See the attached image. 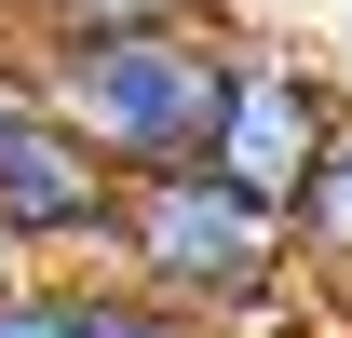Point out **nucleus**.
<instances>
[{
    "label": "nucleus",
    "mask_w": 352,
    "mask_h": 338,
    "mask_svg": "<svg viewBox=\"0 0 352 338\" xmlns=\"http://www.w3.org/2000/svg\"><path fill=\"white\" fill-rule=\"evenodd\" d=\"M109 271H135L149 297H176L190 325H258L298 297V203H271L217 163H149L122 176V216H109Z\"/></svg>",
    "instance_id": "obj_1"
},
{
    "label": "nucleus",
    "mask_w": 352,
    "mask_h": 338,
    "mask_svg": "<svg viewBox=\"0 0 352 338\" xmlns=\"http://www.w3.org/2000/svg\"><path fill=\"white\" fill-rule=\"evenodd\" d=\"M28 68H41V95H54L122 176H149V163H204L230 27H217V14H109V27L28 41Z\"/></svg>",
    "instance_id": "obj_2"
},
{
    "label": "nucleus",
    "mask_w": 352,
    "mask_h": 338,
    "mask_svg": "<svg viewBox=\"0 0 352 338\" xmlns=\"http://www.w3.org/2000/svg\"><path fill=\"white\" fill-rule=\"evenodd\" d=\"M122 163L41 95V68H0V244L14 257H109Z\"/></svg>",
    "instance_id": "obj_3"
},
{
    "label": "nucleus",
    "mask_w": 352,
    "mask_h": 338,
    "mask_svg": "<svg viewBox=\"0 0 352 338\" xmlns=\"http://www.w3.org/2000/svg\"><path fill=\"white\" fill-rule=\"evenodd\" d=\"M339 122H352V95L325 82L311 54L244 41V27H230L217 122H204V163H217V176H244V190H271V203H298V190H311V163L339 149Z\"/></svg>",
    "instance_id": "obj_4"
},
{
    "label": "nucleus",
    "mask_w": 352,
    "mask_h": 338,
    "mask_svg": "<svg viewBox=\"0 0 352 338\" xmlns=\"http://www.w3.org/2000/svg\"><path fill=\"white\" fill-rule=\"evenodd\" d=\"M0 338H204L176 297H149L135 271H14L0 284Z\"/></svg>",
    "instance_id": "obj_5"
},
{
    "label": "nucleus",
    "mask_w": 352,
    "mask_h": 338,
    "mask_svg": "<svg viewBox=\"0 0 352 338\" xmlns=\"http://www.w3.org/2000/svg\"><path fill=\"white\" fill-rule=\"evenodd\" d=\"M298 257L325 271V284H352V122H339V149H325L311 190H298Z\"/></svg>",
    "instance_id": "obj_6"
},
{
    "label": "nucleus",
    "mask_w": 352,
    "mask_h": 338,
    "mask_svg": "<svg viewBox=\"0 0 352 338\" xmlns=\"http://www.w3.org/2000/svg\"><path fill=\"white\" fill-rule=\"evenodd\" d=\"M109 14H204V0H14L28 41H54V27H109Z\"/></svg>",
    "instance_id": "obj_7"
},
{
    "label": "nucleus",
    "mask_w": 352,
    "mask_h": 338,
    "mask_svg": "<svg viewBox=\"0 0 352 338\" xmlns=\"http://www.w3.org/2000/svg\"><path fill=\"white\" fill-rule=\"evenodd\" d=\"M0 284H14V244H0Z\"/></svg>",
    "instance_id": "obj_8"
}]
</instances>
